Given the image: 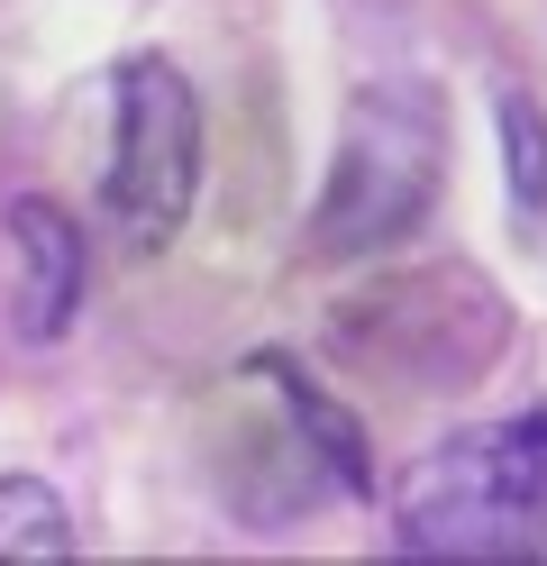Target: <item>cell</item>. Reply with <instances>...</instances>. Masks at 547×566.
<instances>
[{
  "instance_id": "3",
  "label": "cell",
  "mask_w": 547,
  "mask_h": 566,
  "mask_svg": "<svg viewBox=\"0 0 547 566\" xmlns=\"http://www.w3.org/2000/svg\"><path fill=\"white\" fill-rule=\"evenodd\" d=\"M109 101H119V119H109L101 210L137 256H156L192 220V192H201V101L165 55H128L109 74Z\"/></svg>"
},
{
  "instance_id": "2",
  "label": "cell",
  "mask_w": 547,
  "mask_h": 566,
  "mask_svg": "<svg viewBox=\"0 0 547 566\" xmlns=\"http://www.w3.org/2000/svg\"><path fill=\"white\" fill-rule=\"evenodd\" d=\"M438 165H448V128H438V92L420 83H365L347 101L338 156L311 210L319 256H375V247L411 238L420 210L438 201Z\"/></svg>"
},
{
  "instance_id": "4",
  "label": "cell",
  "mask_w": 547,
  "mask_h": 566,
  "mask_svg": "<svg viewBox=\"0 0 547 566\" xmlns=\"http://www.w3.org/2000/svg\"><path fill=\"white\" fill-rule=\"evenodd\" d=\"M10 247H19V338H64L83 311V229L46 192L10 201Z\"/></svg>"
},
{
  "instance_id": "5",
  "label": "cell",
  "mask_w": 547,
  "mask_h": 566,
  "mask_svg": "<svg viewBox=\"0 0 547 566\" xmlns=\"http://www.w3.org/2000/svg\"><path fill=\"white\" fill-rule=\"evenodd\" d=\"M493 128H502V184H511V210L520 220H538L547 210V111L511 83L502 101H493Z\"/></svg>"
},
{
  "instance_id": "6",
  "label": "cell",
  "mask_w": 547,
  "mask_h": 566,
  "mask_svg": "<svg viewBox=\"0 0 547 566\" xmlns=\"http://www.w3.org/2000/svg\"><path fill=\"white\" fill-rule=\"evenodd\" d=\"M73 521L46 475H0V557H64Z\"/></svg>"
},
{
  "instance_id": "1",
  "label": "cell",
  "mask_w": 547,
  "mask_h": 566,
  "mask_svg": "<svg viewBox=\"0 0 547 566\" xmlns=\"http://www.w3.org/2000/svg\"><path fill=\"white\" fill-rule=\"evenodd\" d=\"M392 530L420 557H538L547 548V402L411 457Z\"/></svg>"
}]
</instances>
